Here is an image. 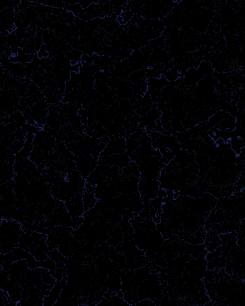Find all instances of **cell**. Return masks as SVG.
<instances>
[{
  "label": "cell",
  "instance_id": "1",
  "mask_svg": "<svg viewBox=\"0 0 245 306\" xmlns=\"http://www.w3.org/2000/svg\"><path fill=\"white\" fill-rule=\"evenodd\" d=\"M41 279H42L43 282L46 284H47V285H50L51 283H53V282L54 280L53 276L52 275L51 273H50V272H49L48 270H44L43 272L42 275H41Z\"/></svg>",
  "mask_w": 245,
  "mask_h": 306
},
{
  "label": "cell",
  "instance_id": "2",
  "mask_svg": "<svg viewBox=\"0 0 245 306\" xmlns=\"http://www.w3.org/2000/svg\"><path fill=\"white\" fill-rule=\"evenodd\" d=\"M32 80L34 83L36 84L38 86H40V85H43V77L41 72H40L39 71L35 72L34 74H32Z\"/></svg>",
  "mask_w": 245,
  "mask_h": 306
},
{
  "label": "cell",
  "instance_id": "3",
  "mask_svg": "<svg viewBox=\"0 0 245 306\" xmlns=\"http://www.w3.org/2000/svg\"><path fill=\"white\" fill-rule=\"evenodd\" d=\"M121 16L123 18V25L127 24L133 18V13L131 11H124L121 13Z\"/></svg>",
  "mask_w": 245,
  "mask_h": 306
},
{
  "label": "cell",
  "instance_id": "4",
  "mask_svg": "<svg viewBox=\"0 0 245 306\" xmlns=\"http://www.w3.org/2000/svg\"><path fill=\"white\" fill-rule=\"evenodd\" d=\"M112 10H113V6L111 4L109 1L103 3L102 8H101V10L103 12L104 15L109 14L110 13H111Z\"/></svg>",
  "mask_w": 245,
  "mask_h": 306
},
{
  "label": "cell",
  "instance_id": "5",
  "mask_svg": "<svg viewBox=\"0 0 245 306\" xmlns=\"http://www.w3.org/2000/svg\"><path fill=\"white\" fill-rule=\"evenodd\" d=\"M41 38L43 41H45L46 42H49L52 40V35L49 31L46 30L42 34Z\"/></svg>",
  "mask_w": 245,
  "mask_h": 306
},
{
  "label": "cell",
  "instance_id": "6",
  "mask_svg": "<svg viewBox=\"0 0 245 306\" xmlns=\"http://www.w3.org/2000/svg\"><path fill=\"white\" fill-rule=\"evenodd\" d=\"M127 0H109V2L113 7H118L123 5Z\"/></svg>",
  "mask_w": 245,
  "mask_h": 306
},
{
  "label": "cell",
  "instance_id": "7",
  "mask_svg": "<svg viewBox=\"0 0 245 306\" xmlns=\"http://www.w3.org/2000/svg\"><path fill=\"white\" fill-rule=\"evenodd\" d=\"M21 10H25L29 7V1L22 0L18 7Z\"/></svg>",
  "mask_w": 245,
  "mask_h": 306
},
{
  "label": "cell",
  "instance_id": "8",
  "mask_svg": "<svg viewBox=\"0 0 245 306\" xmlns=\"http://www.w3.org/2000/svg\"><path fill=\"white\" fill-rule=\"evenodd\" d=\"M172 1H174V2H177V3H179V2H181V1H182V0H172Z\"/></svg>",
  "mask_w": 245,
  "mask_h": 306
},
{
  "label": "cell",
  "instance_id": "9",
  "mask_svg": "<svg viewBox=\"0 0 245 306\" xmlns=\"http://www.w3.org/2000/svg\"><path fill=\"white\" fill-rule=\"evenodd\" d=\"M28 1H30V2H35V1H36L37 0H28Z\"/></svg>",
  "mask_w": 245,
  "mask_h": 306
}]
</instances>
